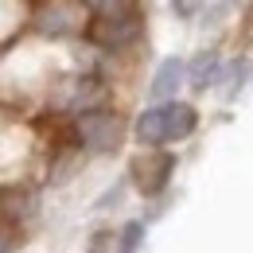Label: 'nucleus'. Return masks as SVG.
<instances>
[{
    "mask_svg": "<svg viewBox=\"0 0 253 253\" xmlns=\"http://www.w3.org/2000/svg\"><path fill=\"white\" fill-rule=\"evenodd\" d=\"M136 140H140L144 148H156L160 140H164V117H160V105L144 109V113L136 117Z\"/></svg>",
    "mask_w": 253,
    "mask_h": 253,
    "instance_id": "0eeeda50",
    "label": "nucleus"
},
{
    "mask_svg": "<svg viewBox=\"0 0 253 253\" xmlns=\"http://www.w3.org/2000/svg\"><path fill=\"white\" fill-rule=\"evenodd\" d=\"M78 136L90 152H113L125 136V121L105 109H82L78 113Z\"/></svg>",
    "mask_w": 253,
    "mask_h": 253,
    "instance_id": "f257e3e1",
    "label": "nucleus"
},
{
    "mask_svg": "<svg viewBox=\"0 0 253 253\" xmlns=\"http://www.w3.org/2000/svg\"><path fill=\"white\" fill-rule=\"evenodd\" d=\"M35 28H39L43 35H70V32H78V8H74V4H51V8L39 12Z\"/></svg>",
    "mask_w": 253,
    "mask_h": 253,
    "instance_id": "39448f33",
    "label": "nucleus"
},
{
    "mask_svg": "<svg viewBox=\"0 0 253 253\" xmlns=\"http://www.w3.org/2000/svg\"><path fill=\"white\" fill-rule=\"evenodd\" d=\"M187 82V66H183V59H164L156 70V78H152V97H175V90Z\"/></svg>",
    "mask_w": 253,
    "mask_h": 253,
    "instance_id": "423d86ee",
    "label": "nucleus"
},
{
    "mask_svg": "<svg viewBox=\"0 0 253 253\" xmlns=\"http://www.w3.org/2000/svg\"><path fill=\"white\" fill-rule=\"evenodd\" d=\"M171 8H175V16H195L203 8V0H171Z\"/></svg>",
    "mask_w": 253,
    "mask_h": 253,
    "instance_id": "9b49d317",
    "label": "nucleus"
},
{
    "mask_svg": "<svg viewBox=\"0 0 253 253\" xmlns=\"http://www.w3.org/2000/svg\"><path fill=\"white\" fill-rule=\"evenodd\" d=\"M94 16H121V12H132L136 0H82Z\"/></svg>",
    "mask_w": 253,
    "mask_h": 253,
    "instance_id": "1a4fd4ad",
    "label": "nucleus"
},
{
    "mask_svg": "<svg viewBox=\"0 0 253 253\" xmlns=\"http://www.w3.org/2000/svg\"><path fill=\"white\" fill-rule=\"evenodd\" d=\"M140 234H144V226H140V222H128L125 230H121V250L117 253H132L136 242H140Z\"/></svg>",
    "mask_w": 253,
    "mask_h": 253,
    "instance_id": "9d476101",
    "label": "nucleus"
},
{
    "mask_svg": "<svg viewBox=\"0 0 253 253\" xmlns=\"http://www.w3.org/2000/svg\"><path fill=\"white\" fill-rule=\"evenodd\" d=\"M12 250V234H8V226L0 222V253H8Z\"/></svg>",
    "mask_w": 253,
    "mask_h": 253,
    "instance_id": "f8f14e48",
    "label": "nucleus"
},
{
    "mask_svg": "<svg viewBox=\"0 0 253 253\" xmlns=\"http://www.w3.org/2000/svg\"><path fill=\"white\" fill-rule=\"evenodd\" d=\"M171 171H175V156H168V152H156V156H144V160L132 164L136 187L144 191V195H160V191L168 187Z\"/></svg>",
    "mask_w": 253,
    "mask_h": 253,
    "instance_id": "7ed1b4c3",
    "label": "nucleus"
},
{
    "mask_svg": "<svg viewBox=\"0 0 253 253\" xmlns=\"http://www.w3.org/2000/svg\"><path fill=\"white\" fill-rule=\"evenodd\" d=\"M140 32H144L140 16L136 12H121V16H97V24L90 28V39L97 47H105V51H121L128 43H136Z\"/></svg>",
    "mask_w": 253,
    "mask_h": 253,
    "instance_id": "f03ea898",
    "label": "nucleus"
},
{
    "mask_svg": "<svg viewBox=\"0 0 253 253\" xmlns=\"http://www.w3.org/2000/svg\"><path fill=\"white\" fill-rule=\"evenodd\" d=\"M160 117H164V140H183L199 125V113H195V105H187V101L160 105Z\"/></svg>",
    "mask_w": 253,
    "mask_h": 253,
    "instance_id": "20e7f679",
    "label": "nucleus"
},
{
    "mask_svg": "<svg viewBox=\"0 0 253 253\" xmlns=\"http://www.w3.org/2000/svg\"><path fill=\"white\" fill-rule=\"evenodd\" d=\"M218 70H222V59L214 55V51H207V55H199L195 59V66H191V86H199V90H207V86H214L218 82Z\"/></svg>",
    "mask_w": 253,
    "mask_h": 253,
    "instance_id": "6e6552de",
    "label": "nucleus"
}]
</instances>
